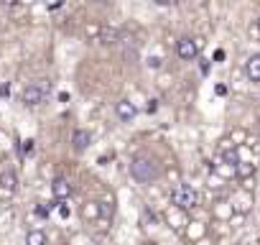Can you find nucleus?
Wrapping results in <instances>:
<instances>
[{
    "instance_id": "6",
    "label": "nucleus",
    "mask_w": 260,
    "mask_h": 245,
    "mask_svg": "<svg viewBox=\"0 0 260 245\" xmlns=\"http://www.w3.org/2000/svg\"><path fill=\"white\" fill-rule=\"evenodd\" d=\"M115 112H117V117L120 120H125V122H130L136 115H138V107L130 102V100H120L117 105H115Z\"/></svg>"
},
{
    "instance_id": "13",
    "label": "nucleus",
    "mask_w": 260,
    "mask_h": 245,
    "mask_svg": "<svg viewBox=\"0 0 260 245\" xmlns=\"http://www.w3.org/2000/svg\"><path fill=\"white\" fill-rule=\"evenodd\" d=\"M82 215L89 220V217H100V204L97 202H87V207L82 209Z\"/></svg>"
},
{
    "instance_id": "18",
    "label": "nucleus",
    "mask_w": 260,
    "mask_h": 245,
    "mask_svg": "<svg viewBox=\"0 0 260 245\" xmlns=\"http://www.w3.org/2000/svg\"><path fill=\"white\" fill-rule=\"evenodd\" d=\"M257 28H260V21H257Z\"/></svg>"
},
{
    "instance_id": "2",
    "label": "nucleus",
    "mask_w": 260,
    "mask_h": 245,
    "mask_svg": "<svg viewBox=\"0 0 260 245\" xmlns=\"http://www.w3.org/2000/svg\"><path fill=\"white\" fill-rule=\"evenodd\" d=\"M49 95H51V82H49V79H34V82H28V84H26V89H23L21 100H23L28 107H36V105L46 102V100H49Z\"/></svg>"
},
{
    "instance_id": "4",
    "label": "nucleus",
    "mask_w": 260,
    "mask_h": 245,
    "mask_svg": "<svg viewBox=\"0 0 260 245\" xmlns=\"http://www.w3.org/2000/svg\"><path fill=\"white\" fill-rule=\"evenodd\" d=\"M202 46H204V41H202L199 36H197V39L184 36V39H179V44H176V54H179L184 62H191V59H197V56H199Z\"/></svg>"
},
{
    "instance_id": "1",
    "label": "nucleus",
    "mask_w": 260,
    "mask_h": 245,
    "mask_svg": "<svg viewBox=\"0 0 260 245\" xmlns=\"http://www.w3.org/2000/svg\"><path fill=\"white\" fill-rule=\"evenodd\" d=\"M158 174H161V169H158V164L151 156H143L141 154V156H136L133 161H130V176H133L136 181H141V184L156 181Z\"/></svg>"
},
{
    "instance_id": "8",
    "label": "nucleus",
    "mask_w": 260,
    "mask_h": 245,
    "mask_svg": "<svg viewBox=\"0 0 260 245\" xmlns=\"http://www.w3.org/2000/svg\"><path fill=\"white\" fill-rule=\"evenodd\" d=\"M245 74H247L250 82H260V54H252L245 62Z\"/></svg>"
},
{
    "instance_id": "12",
    "label": "nucleus",
    "mask_w": 260,
    "mask_h": 245,
    "mask_svg": "<svg viewBox=\"0 0 260 245\" xmlns=\"http://www.w3.org/2000/svg\"><path fill=\"white\" fill-rule=\"evenodd\" d=\"M49 242V237H46V232H41V230H31L28 235H26V245H46Z\"/></svg>"
},
{
    "instance_id": "15",
    "label": "nucleus",
    "mask_w": 260,
    "mask_h": 245,
    "mask_svg": "<svg viewBox=\"0 0 260 245\" xmlns=\"http://www.w3.org/2000/svg\"><path fill=\"white\" fill-rule=\"evenodd\" d=\"M36 215H41V217H46V215H49V209H46V207H36Z\"/></svg>"
},
{
    "instance_id": "3",
    "label": "nucleus",
    "mask_w": 260,
    "mask_h": 245,
    "mask_svg": "<svg viewBox=\"0 0 260 245\" xmlns=\"http://www.w3.org/2000/svg\"><path fill=\"white\" fill-rule=\"evenodd\" d=\"M171 202H174L179 209H194V207L199 204V192L191 189V187H186V184H179V187H174V192H171Z\"/></svg>"
},
{
    "instance_id": "14",
    "label": "nucleus",
    "mask_w": 260,
    "mask_h": 245,
    "mask_svg": "<svg viewBox=\"0 0 260 245\" xmlns=\"http://www.w3.org/2000/svg\"><path fill=\"white\" fill-rule=\"evenodd\" d=\"M224 161H230V164L235 166V164H237V154H235V151H232V154H224Z\"/></svg>"
},
{
    "instance_id": "5",
    "label": "nucleus",
    "mask_w": 260,
    "mask_h": 245,
    "mask_svg": "<svg viewBox=\"0 0 260 245\" xmlns=\"http://www.w3.org/2000/svg\"><path fill=\"white\" fill-rule=\"evenodd\" d=\"M16 192H18V176H16V171H11V169L0 171V199H11Z\"/></svg>"
},
{
    "instance_id": "11",
    "label": "nucleus",
    "mask_w": 260,
    "mask_h": 245,
    "mask_svg": "<svg viewBox=\"0 0 260 245\" xmlns=\"http://www.w3.org/2000/svg\"><path fill=\"white\" fill-rule=\"evenodd\" d=\"M232 169H235L237 179H247V176H252V174H255V164H247V161H237Z\"/></svg>"
},
{
    "instance_id": "16",
    "label": "nucleus",
    "mask_w": 260,
    "mask_h": 245,
    "mask_svg": "<svg viewBox=\"0 0 260 245\" xmlns=\"http://www.w3.org/2000/svg\"><path fill=\"white\" fill-rule=\"evenodd\" d=\"M31 148H34V141H26V146H23V151H26V154H31Z\"/></svg>"
},
{
    "instance_id": "7",
    "label": "nucleus",
    "mask_w": 260,
    "mask_h": 245,
    "mask_svg": "<svg viewBox=\"0 0 260 245\" xmlns=\"http://www.w3.org/2000/svg\"><path fill=\"white\" fill-rule=\"evenodd\" d=\"M51 192H54V197H56V199H67V197H72V184H69V179L56 176V179H54V184H51Z\"/></svg>"
},
{
    "instance_id": "17",
    "label": "nucleus",
    "mask_w": 260,
    "mask_h": 245,
    "mask_svg": "<svg viewBox=\"0 0 260 245\" xmlns=\"http://www.w3.org/2000/svg\"><path fill=\"white\" fill-rule=\"evenodd\" d=\"M143 245H158V242H151V240H148V242H143Z\"/></svg>"
},
{
    "instance_id": "9",
    "label": "nucleus",
    "mask_w": 260,
    "mask_h": 245,
    "mask_svg": "<svg viewBox=\"0 0 260 245\" xmlns=\"http://www.w3.org/2000/svg\"><path fill=\"white\" fill-rule=\"evenodd\" d=\"M89 141H92V136H89V131H84V128H77L74 136H72V146H74V151H84V148L89 146Z\"/></svg>"
},
{
    "instance_id": "10",
    "label": "nucleus",
    "mask_w": 260,
    "mask_h": 245,
    "mask_svg": "<svg viewBox=\"0 0 260 245\" xmlns=\"http://www.w3.org/2000/svg\"><path fill=\"white\" fill-rule=\"evenodd\" d=\"M100 41L102 44H107V46H115V44H120V28H100Z\"/></svg>"
}]
</instances>
